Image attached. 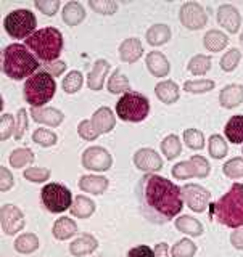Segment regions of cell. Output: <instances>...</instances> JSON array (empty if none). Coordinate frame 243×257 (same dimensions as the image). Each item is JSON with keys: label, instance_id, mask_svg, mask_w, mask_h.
Returning <instances> with one entry per match:
<instances>
[{"label": "cell", "instance_id": "680465c9", "mask_svg": "<svg viewBox=\"0 0 243 257\" xmlns=\"http://www.w3.org/2000/svg\"><path fill=\"white\" fill-rule=\"evenodd\" d=\"M240 44H241V47H243V31H241V34H240Z\"/></svg>", "mask_w": 243, "mask_h": 257}, {"label": "cell", "instance_id": "8d00e7d4", "mask_svg": "<svg viewBox=\"0 0 243 257\" xmlns=\"http://www.w3.org/2000/svg\"><path fill=\"white\" fill-rule=\"evenodd\" d=\"M84 84V77H83V72L80 71H71L66 74V77L63 79L61 87H63V92H66L69 95L76 93L80 90V87Z\"/></svg>", "mask_w": 243, "mask_h": 257}, {"label": "cell", "instance_id": "3957f363", "mask_svg": "<svg viewBox=\"0 0 243 257\" xmlns=\"http://www.w3.org/2000/svg\"><path fill=\"white\" fill-rule=\"evenodd\" d=\"M37 58L32 55L26 45L23 44H10L2 52V69L5 74L13 80L29 79L32 74L39 71Z\"/></svg>", "mask_w": 243, "mask_h": 257}, {"label": "cell", "instance_id": "cb8c5ba5", "mask_svg": "<svg viewBox=\"0 0 243 257\" xmlns=\"http://www.w3.org/2000/svg\"><path fill=\"white\" fill-rule=\"evenodd\" d=\"M86 18V8L83 7V4L79 2H68L66 5L63 7V12H61V20L66 26H79L80 23L84 21Z\"/></svg>", "mask_w": 243, "mask_h": 257}, {"label": "cell", "instance_id": "9c48e42d", "mask_svg": "<svg viewBox=\"0 0 243 257\" xmlns=\"http://www.w3.org/2000/svg\"><path fill=\"white\" fill-rule=\"evenodd\" d=\"M182 190L184 203L187 204L193 212H205L211 204V193L205 187H201L198 183H185Z\"/></svg>", "mask_w": 243, "mask_h": 257}, {"label": "cell", "instance_id": "4316f807", "mask_svg": "<svg viewBox=\"0 0 243 257\" xmlns=\"http://www.w3.org/2000/svg\"><path fill=\"white\" fill-rule=\"evenodd\" d=\"M176 228L185 233V235H190L192 238H197V236H201L203 235V225H201V222L198 219H195V217L192 215H179L174 222Z\"/></svg>", "mask_w": 243, "mask_h": 257}, {"label": "cell", "instance_id": "5b68a950", "mask_svg": "<svg viewBox=\"0 0 243 257\" xmlns=\"http://www.w3.org/2000/svg\"><path fill=\"white\" fill-rule=\"evenodd\" d=\"M56 92L55 79L45 71H37L29 79H26L23 88V96L31 108H44V104L50 101Z\"/></svg>", "mask_w": 243, "mask_h": 257}, {"label": "cell", "instance_id": "484cf974", "mask_svg": "<svg viewBox=\"0 0 243 257\" xmlns=\"http://www.w3.org/2000/svg\"><path fill=\"white\" fill-rule=\"evenodd\" d=\"M76 233H77V225L71 217H64V215L60 217V219L55 220L52 227V235L60 241L69 239L74 236Z\"/></svg>", "mask_w": 243, "mask_h": 257}, {"label": "cell", "instance_id": "f6af8a7d", "mask_svg": "<svg viewBox=\"0 0 243 257\" xmlns=\"http://www.w3.org/2000/svg\"><path fill=\"white\" fill-rule=\"evenodd\" d=\"M89 7L92 8L95 13L99 15H115L118 10V4L113 2V0H89Z\"/></svg>", "mask_w": 243, "mask_h": 257}, {"label": "cell", "instance_id": "603a6c76", "mask_svg": "<svg viewBox=\"0 0 243 257\" xmlns=\"http://www.w3.org/2000/svg\"><path fill=\"white\" fill-rule=\"evenodd\" d=\"M155 95L165 104H173L181 98V88L174 80H161L155 87Z\"/></svg>", "mask_w": 243, "mask_h": 257}, {"label": "cell", "instance_id": "8992f818", "mask_svg": "<svg viewBox=\"0 0 243 257\" xmlns=\"http://www.w3.org/2000/svg\"><path fill=\"white\" fill-rule=\"evenodd\" d=\"M150 112V101L137 92L124 93L116 103V116L124 122H142Z\"/></svg>", "mask_w": 243, "mask_h": 257}, {"label": "cell", "instance_id": "f1b7e54d", "mask_svg": "<svg viewBox=\"0 0 243 257\" xmlns=\"http://www.w3.org/2000/svg\"><path fill=\"white\" fill-rule=\"evenodd\" d=\"M229 44V37L224 34L222 31H217V29H211L208 31L205 37H203V45L208 52H222L225 47Z\"/></svg>", "mask_w": 243, "mask_h": 257}, {"label": "cell", "instance_id": "9f6ffc18", "mask_svg": "<svg viewBox=\"0 0 243 257\" xmlns=\"http://www.w3.org/2000/svg\"><path fill=\"white\" fill-rule=\"evenodd\" d=\"M230 244L238 251H243V227L235 228L230 233Z\"/></svg>", "mask_w": 243, "mask_h": 257}, {"label": "cell", "instance_id": "11a10c76", "mask_svg": "<svg viewBox=\"0 0 243 257\" xmlns=\"http://www.w3.org/2000/svg\"><path fill=\"white\" fill-rule=\"evenodd\" d=\"M127 257H155V252L153 249L147 244H140L132 247L131 251L127 252Z\"/></svg>", "mask_w": 243, "mask_h": 257}, {"label": "cell", "instance_id": "e0dca14e", "mask_svg": "<svg viewBox=\"0 0 243 257\" xmlns=\"http://www.w3.org/2000/svg\"><path fill=\"white\" fill-rule=\"evenodd\" d=\"M110 68L111 66H110V63L107 60H103V58L97 60L94 63L91 72H89V76H87V87L91 88V90H94V92L102 90L103 84H105V77H107Z\"/></svg>", "mask_w": 243, "mask_h": 257}, {"label": "cell", "instance_id": "ffe728a7", "mask_svg": "<svg viewBox=\"0 0 243 257\" xmlns=\"http://www.w3.org/2000/svg\"><path fill=\"white\" fill-rule=\"evenodd\" d=\"M243 103V85L229 84L225 85L219 93V104L225 109L237 108Z\"/></svg>", "mask_w": 243, "mask_h": 257}, {"label": "cell", "instance_id": "30bf717a", "mask_svg": "<svg viewBox=\"0 0 243 257\" xmlns=\"http://www.w3.org/2000/svg\"><path fill=\"white\" fill-rule=\"evenodd\" d=\"M179 21L184 28L190 31H198L206 26L208 13L205 7H201L198 2H185L179 10Z\"/></svg>", "mask_w": 243, "mask_h": 257}, {"label": "cell", "instance_id": "1f68e13d", "mask_svg": "<svg viewBox=\"0 0 243 257\" xmlns=\"http://www.w3.org/2000/svg\"><path fill=\"white\" fill-rule=\"evenodd\" d=\"M15 249L20 254H32L39 249V238L34 233H23L15 239Z\"/></svg>", "mask_w": 243, "mask_h": 257}, {"label": "cell", "instance_id": "7c38bea8", "mask_svg": "<svg viewBox=\"0 0 243 257\" xmlns=\"http://www.w3.org/2000/svg\"><path fill=\"white\" fill-rule=\"evenodd\" d=\"M0 223H2V230L5 235L13 236L24 228L26 219H24V214L18 206L4 204L0 209Z\"/></svg>", "mask_w": 243, "mask_h": 257}, {"label": "cell", "instance_id": "f35d334b", "mask_svg": "<svg viewBox=\"0 0 243 257\" xmlns=\"http://www.w3.org/2000/svg\"><path fill=\"white\" fill-rule=\"evenodd\" d=\"M184 142L190 150H203L205 148V135L198 128H185L184 131Z\"/></svg>", "mask_w": 243, "mask_h": 257}, {"label": "cell", "instance_id": "836d02e7", "mask_svg": "<svg viewBox=\"0 0 243 257\" xmlns=\"http://www.w3.org/2000/svg\"><path fill=\"white\" fill-rule=\"evenodd\" d=\"M211 56L209 55H195L192 56L189 64H187V69L189 72H192L193 76H205L206 72L211 69Z\"/></svg>", "mask_w": 243, "mask_h": 257}, {"label": "cell", "instance_id": "91938a15", "mask_svg": "<svg viewBox=\"0 0 243 257\" xmlns=\"http://www.w3.org/2000/svg\"><path fill=\"white\" fill-rule=\"evenodd\" d=\"M241 153H243V148H241Z\"/></svg>", "mask_w": 243, "mask_h": 257}, {"label": "cell", "instance_id": "ee69618b", "mask_svg": "<svg viewBox=\"0 0 243 257\" xmlns=\"http://www.w3.org/2000/svg\"><path fill=\"white\" fill-rule=\"evenodd\" d=\"M50 175H52L50 169L47 167H28L23 174L24 179L32 183H44L50 179Z\"/></svg>", "mask_w": 243, "mask_h": 257}, {"label": "cell", "instance_id": "7402d4cb", "mask_svg": "<svg viewBox=\"0 0 243 257\" xmlns=\"http://www.w3.org/2000/svg\"><path fill=\"white\" fill-rule=\"evenodd\" d=\"M108 179L103 175H83L79 179V188L91 195H103L108 188Z\"/></svg>", "mask_w": 243, "mask_h": 257}, {"label": "cell", "instance_id": "d4e9b609", "mask_svg": "<svg viewBox=\"0 0 243 257\" xmlns=\"http://www.w3.org/2000/svg\"><path fill=\"white\" fill-rule=\"evenodd\" d=\"M171 36H173L171 28H169L168 24L158 23V24H153L151 28H148L145 39H147V42L151 47H161L171 40Z\"/></svg>", "mask_w": 243, "mask_h": 257}, {"label": "cell", "instance_id": "f5cc1de1", "mask_svg": "<svg viewBox=\"0 0 243 257\" xmlns=\"http://www.w3.org/2000/svg\"><path fill=\"white\" fill-rule=\"evenodd\" d=\"M66 68H68V64L64 63V61H60V60L42 64V71L48 72V74H50L52 77H60L63 72L66 71Z\"/></svg>", "mask_w": 243, "mask_h": 257}, {"label": "cell", "instance_id": "b9f144b4", "mask_svg": "<svg viewBox=\"0 0 243 257\" xmlns=\"http://www.w3.org/2000/svg\"><path fill=\"white\" fill-rule=\"evenodd\" d=\"M173 177L177 180H187L192 179V177H197V171H195V166L189 159V161H182V163H177L173 167Z\"/></svg>", "mask_w": 243, "mask_h": 257}, {"label": "cell", "instance_id": "f546056e", "mask_svg": "<svg viewBox=\"0 0 243 257\" xmlns=\"http://www.w3.org/2000/svg\"><path fill=\"white\" fill-rule=\"evenodd\" d=\"M69 211L76 219H89V217L95 212V203L91 198H87L84 195H77L74 201H72V206Z\"/></svg>", "mask_w": 243, "mask_h": 257}, {"label": "cell", "instance_id": "d6a6232c", "mask_svg": "<svg viewBox=\"0 0 243 257\" xmlns=\"http://www.w3.org/2000/svg\"><path fill=\"white\" fill-rule=\"evenodd\" d=\"M161 151H163V155L166 156L168 161L176 159L182 153V142H181V139L177 135H174V134L165 137L163 142H161Z\"/></svg>", "mask_w": 243, "mask_h": 257}, {"label": "cell", "instance_id": "4dcf8cb0", "mask_svg": "<svg viewBox=\"0 0 243 257\" xmlns=\"http://www.w3.org/2000/svg\"><path fill=\"white\" fill-rule=\"evenodd\" d=\"M108 92L113 95H119V93H127L131 92V84H129V79L123 74L121 69H115V72L111 74L108 80Z\"/></svg>", "mask_w": 243, "mask_h": 257}, {"label": "cell", "instance_id": "9a60e30c", "mask_svg": "<svg viewBox=\"0 0 243 257\" xmlns=\"http://www.w3.org/2000/svg\"><path fill=\"white\" fill-rule=\"evenodd\" d=\"M143 55V45L140 42V39L137 37H129L123 40L119 45V58L127 64H132L135 61H139Z\"/></svg>", "mask_w": 243, "mask_h": 257}, {"label": "cell", "instance_id": "db71d44e", "mask_svg": "<svg viewBox=\"0 0 243 257\" xmlns=\"http://www.w3.org/2000/svg\"><path fill=\"white\" fill-rule=\"evenodd\" d=\"M13 185H15V177L5 166H2L0 167V191L5 193L10 188H13Z\"/></svg>", "mask_w": 243, "mask_h": 257}, {"label": "cell", "instance_id": "2e32d148", "mask_svg": "<svg viewBox=\"0 0 243 257\" xmlns=\"http://www.w3.org/2000/svg\"><path fill=\"white\" fill-rule=\"evenodd\" d=\"M145 64H147V69L150 71V74L153 77H166L171 71V64L169 60L166 58L165 53L161 52H150L145 58Z\"/></svg>", "mask_w": 243, "mask_h": 257}, {"label": "cell", "instance_id": "ba28073f", "mask_svg": "<svg viewBox=\"0 0 243 257\" xmlns=\"http://www.w3.org/2000/svg\"><path fill=\"white\" fill-rule=\"evenodd\" d=\"M40 199L47 211H50L52 214H61L68 211L74 201L71 191L61 183H47L40 191Z\"/></svg>", "mask_w": 243, "mask_h": 257}, {"label": "cell", "instance_id": "8fae6325", "mask_svg": "<svg viewBox=\"0 0 243 257\" xmlns=\"http://www.w3.org/2000/svg\"><path fill=\"white\" fill-rule=\"evenodd\" d=\"M83 167L94 172H107L113 166L110 151L103 147H89L83 153Z\"/></svg>", "mask_w": 243, "mask_h": 257}, {"label": "cell", "instance_id": "7dc6e473", "mask_svg": "<svg viewBox=\"0 0 243 257\" xmlns=\"http://www.w3.org/2000/svg\"><path fill=\"white\" fill-rule=\"evenodd\" d=\"M222 172L229 179H240L243 177V158H232L222 166Z\"/></svg>", "mask_w": 243, "mask_h": 257}, {"label": "cell", "instance_id": "52a82bcc", "mask_svg": "<svg viewBox=\"0 0 243 257\" xmlns=\"http://www.w3.org/2000/svg\"><path fill=\"white\" fill-rule=\"evenodd\" d=\"M7 34L13 39H29L36 32V15L28 8H18L8 13L4 20Z\"/></svg>", "mask_w": 243, "mask_h": 257}, {"label": "cell", "instance_id": "7a4b0ae2", "mask_svg": "<svg viewBox=\"0 0 243 257\" xmlns=\"http://www.w3.org/2000/svg\"><path fill=\"white\" fill-rule=\"evenodd\" d=\"M209 217L224 227H243V183H232L224 196L209 204Z\"/></svg>", "mask_w": 243, "mask_h": 257}, {"label": "cell", "instance_id": "816d5d0a", "mask_svg": "<svg viewBox=\"0 0 243 257\" xmlns=\"http://www.w3.org/2000/svg\"><path fill=\"white\" fill-rule=\"evenodd\" d=\"M26 128H28V111L21 108L16 114V132H15V139L16 140H21L24 134H26Z\"/></svg>", "mask_w": 243, "mask_h": 257}, {"label": "cell", "instance_id": "4fadbf2b", "mask_svg": "<svg viewBox=\"0 0 243 257\" xmlns=\"http://www.w3.org/2000/svg\"><path fill=\"white\" fill-rule=\"evenodd\" d=\"M134 164L139 171L147 174H155L163 169V158L153 148H140L134 155Z\"/></svg>", "mask_w": 243, "mask_h": 257}, {"label": "cell", "instance_id": "d6986e66", "mask_svg": "<svg viewBox=\"0 0 243 257\" xmlns=\"http://www.w3.org/2000/svg\"><path fill=\"white\" fill-rule=\"evenodd\" d=\"M31 116L36 122L50 127H58L64 120V114L56 108H31Z\"/></svg>", "mask_w": 243, "mask_h": 257}, {"label": "cell", "instance_id": "ab89813d", "mask_svg": "<svg viewBox=\"0 0 243 257\" xmlns=\"http://www.w3.org/2000/svg\"><path fill=\"white\" fill-rule=\"evenodd\" d=\"M214 80L211 79H197V80H187L184 84V90L189 93H208L214 88Z\"/></svg>", "mask_w": 243, "mask_h": 257}, {"label": "cell", "instance_id": "6da1fadb", "mask_svg": "<svg viewBox=\"0 0 243 257\" xmlns=\"http://www.w3.org/2000/svg\"><path fill=\"white\" fill-rule=\"evenodd\" d=\"M137 199L142 215L156 225L176 219L184 207L182 190L156 174H145L137 183Z\"/></svg>", "mask_w": 243, "mask_h": 257}, {"label": "cell", "instance_id": "ac0fdd59", "mask_svg": "<svg viewBox=\"0 0 243 257\" xmlns=\"http://www.w3.org/2000/svg\"><path fill=\"white\" fill-rule=\"evenodd\" d=\"M99 247V241L91 233H83L79 235L74 241H71L69 244V252L76 257H84L92 254L95 249Z\"/></svg>", "mask_w": 243, "mask_h": 257}, {"label": "cell", "instance_id": "c3c4849f", "mask_svg": "<svg viewBox=\"0 0 243 257\" xmlns=\"http://www.w3.org/2000/svg\"><path fill=\"white\" fill-rule=\"evenodd\" d=\"M77 134H79L80 139H84L87 142H92L95 139H99V135H100V132L94 127L92 120H89V119L80 120L79 125H77Z\"/></svg>", "mask_w": 243, "mask_h": 257}, {"label": "cell", "instance_id": "60d3db41", "mask_svg": "<svg viewBox=\"0 0 243 257\" xmlns=\"http://www.w3.org/2000/svg\"><path fill=\"white\" fill-rule=\"evenodd\" d=\"M32 142L36 145H40V147L48 148L53 147L58 142V137H56L55 132L48 131V128H36L34 134H32Z\"/></svg>", "mask_w": 243, "mask_h": 257}, {"label": "cell", "instance_id": "44dd1931", "mask_svg": "<svg viewBox=\"0 0 243 257\" xmlns=\"http://www.w3.org/2000/svg\"><path fill=\"white\" fill-rule=\"evenodd\" d=\"M91 120H92L94 127L100 134H110L116 125V117L108 106H102V108L97 109Z\"/></svg>", "mask_w": 243, "mask_h": 257}, {"label": "cell", "instance_id": "6f0895ef", "mask_svg": "<svg viewBox=\"0 0 243 257\" xmlns=\"http://www.w3.org/2000/svg\"><path fill=\"white\" fill-rule=\"evenodd\" d=\"M153 252H155V257H169V247L166 243H158Z\"/></svg>", "mask_w": 243, "mask_h": 257}, {"label": "cell", "instance_id": "74e56055", "mask_svg": "<svg viewBox=\"0 0 243 257\" xmlns=\"http://www.w3.org/2000/svg\"><path fill=\"white\" fill-rule=\"evenodd\" d=\"M197 252V244L190 238H182L171 247V257H193Z\"/></svg>", "mask_w": 243, "mask_h": 257}, {"label": "cell", "instance_id": "681fc988", "mask_svg": "<svg viewBox=\"0 0 243 257\" xmlns=\"http://www.w3.org/2000/svg\"><path fill=\"white\" fill-rule=\"evenodd\" d=\"M190 161L193 163V166H195V171H197V177L198 179H205V177L209 175V172H211V166H209L208 159L200 156V155H195L192 156Z\"/></svg>", "mask_w": 243, "mask_h": 257}, {"label": "cell", "instance_id": "e575fe53", "mask_svg": "<svg viewBox=\"0 0 243 257\" xmlns=\"http://www.w3.org/2000/svg\"><path fill=\"white\" fill-rule=\"evenodd\" d=\"M8 161H10L13 169H23V167L34 163V153H32V150H29V148H16L12 151Z\"/></svg>", "mask_w": 243, "mask_h": 257}, {"label": "cell", "instance_id": "f907efd6", "mask_svg": "<svg viewBox=\"0 0 243 257\" xmlns=\"http://www.w3.org/2000/svg\"><path fill=\"white\" fill-rule=\"evenodd\" d=\"M36 8L40 12V13H44L45 16H53L56 12L60 10V2L58 0H36L34 2Z\"/></svg>", "mask_w": 243, "mask_h": 257}, {"label": "cell", "instance_id": "bcb514c9", "mask_svg": "<svg viewBox=\"0 0 243 257\" xmlns=\"http://www.w3.org/2000/svg\"><path fill=\"white\" fill-rule=\"evenodd\" d=\"M15 132H16V117L4 112L2 119H0V140L5 142L12 135L15 137Z\"/></svg>", "mask_w": 243, "mask_h": 257}, {"label": "cell", "instance_id": "5bb4252c", "mask_svg": "<svg viewBox=\"0 0 243 257\" xmlns=\"http://www.w3.org/2000/svg\"><path fill=\"white\" fill-rule=\"evenodd\" d=\"M216 20L219 23V26H222L230 34H237L241 26V16L238 10L233 5L224 4L217 7V13H216Z\"/></svg>", "mask_w": 243, "mask_h": 257}, {"label": "cell", "instance_id": "d590c367", "mask_svg": "<svg viewBox=\"0 0 243 257\" xmlns=\"http://www.w3.org/2000/svg\"><path fill=\"white\" fill-rule=\"evenodd\" d=\"M229 151V147H227V142L224 140V137L219 135V134H214L209 137L208 140V153L209 156L214 158V159H222L225 158Z\"/></svg>", "mask_w": 243, "mask_h": 257}, {"label": "cell", "instance_id": "7bdbcfd3", "mask_svg": "<svg viewBox=\"0 0 243 257\" xmlns=\"http://www.w3.org/2000/svg\"><path fill=\"white\" fill-rule=\"evenodd\" d=\"M240 60H241V52L238 50V48H230L229 52H225L222 55V58L219 61V66L225 72H232L238 66Z\"/></svg>", "mask_w": 243, "mask_h": 257}, {"label": "cell", "instance_id": "83f0119b", "mask_svg": "<svg viewBox=\"0 0 243 257\" xmlns=\"http://www.w3.org/2000/svg\"><path fill=\"white\" fill-rule=\"evenodd\" d=\"M224 135H225V139L233 145L243 143V116L241 114H235L227 120V124L224 127Z\"/></svg>", "mask_w": 243, "mask_h": 257}, {"label": "cell", "instance_id": "277c9868", "mask_svg": "<svg viewBox=\"0 0 243 257\" xmlns=\"http://www.w3.org/2000/svg\"><path fill=\"white\" fill-rule=\"evenodd\" d=\"M29 50L34 53L37 60L44 63H52L58 60L63 52V34L56 28L37 29L29 39L24 40Z\"/></svg>", "mask_w": 243, "mask_h": 257}]
</instances>
